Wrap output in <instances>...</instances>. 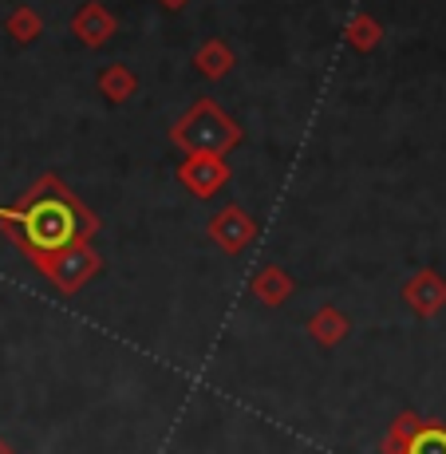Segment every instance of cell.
I'll use <instances>...</instances> for the list:
<instances>
[{
	"label": "cell",
	"mask_w": 446,
	"mask_h": 454,
	"mask_svg": "<svg viewBox=\"0 0 446 454\" xmlns=\"http://www.w3.org/2000/svg\"><path fill=\"white\" fill-rule=\"evenodd\" d=\"M0 230L16 241L32 257V265H43L56 253L83 246L99 222L87 214V206L59 178H40L36 186L24 194L20 206L0 209Z\"/></svg>",
	"instance_id": "1"
},
{
	"label": "cell",
	"mask_w": 446,
	"mask_h": 454,
	"mask_svg": "<svg viewBox=\"0 0 446 454\" xmlns=\"http://www.w3.org/2000/svg\"><path fill=\"white\" fill-rule=\"evenodd\" d=\"M174 143L190 154H225L241 143V127L217 107L214 99H198L186 115L174 123Z\"/></svg>",
	"instance_id": "2"
},
{
	"label": "cell",
	"mask_w": 446,
	"mask_h": 454,
	"mask_svg": "<svg viewBox=\"0 0 446 454\" xmlns=\"http://www.w3.org/2000/svg\"><path fill=\"white\" fill-rule=\"evenodd\" d=\"M99 265H103L99 253H91L87 246H72V249L56 253L51 261H43L40 269L51 277V285H56L59 293H75V289H80V285H83Z\"/></svg>",
	"instance_id": "3"
},
{
	"label": "cell",
	"mask_w": 446,
	"mask_h": 454,
	"mask_svg": "<svg viewBox=\"0 0 446 454\" xmlns=\"http://www.w3.org/2000/svg\"><path fill=\"white\" fill-rule=\"evenodd\" d=\"M178 182L186 190H194L198 198H209L230 182V166H225L222 154H190V159L178 166Z\"/></svg>",
	"instance_id": "4"
},
{
	"label": "cell",
	"mask_w": 446,
	"mask_h": 454,
	"mask_svg": "<svg viewBox=\"0 0 446 454\" xmlns=\"http://www.w3.org/2000/svg\"><path fill=\"white\" fill-rule=\"evenodd\" d=\"M253 233H257V225H253L238 206H225L222 214H214V222H209V238L225 253H241L253 241Z\"/></svg>",
	"instance_id": "5"
},
{
	"label": "cell",
	"mask_w": 446,
	"mask_h": 454,
	"mask_svg": "<svg viewBox=\"0 0 446 454\" xmlns=\"http://www.w3.org/2000/svg\"><path fill=\"white\" fill-rule=\"evenodd\" d=\"M403 454H446V427L403 415Z\"/></svg>",
	"instance_id": "6"
},
{
	"label": "cell",
	"mask_w": 446,
	"mask_h": 454,
	"mask_svg": "<svg viewBox=\"0 0 446 454\" xmlns=\"http://www.w3.org/2000/svg\"><path fill=\"white\" fill-rule=\"evenodd\" d=\"M75 36L83 43H91V48H99V43H107L115 36V16L99 4H83V12L75 16Z\"/></svg>",
	"instance_id": "7"
},
{
	"label": "cell",
	"mask_w": 446,
	"mask_h": 454,
	"mask_svg": "<svg viewBox=\"0 0 446 454\" xmlns=\"http://www.w3.org/2000/svg\"><path fill=\"white\" fill-rule=\"evenodd\" d=\"M442 301H446V285L434 273H419L415 281H407V304L415 312H423V317L439 309Z\"/></svg>",
	"instance_id": "8"
},
{
	"label": "cell",
	"mask_w": 446,
	"mask_h": 454,
	"mask_svg": "<svg viewBox=\"0 0 446 454\" xmlns=\"http://www.w3.org/2000/svg\"><path fill=\"white\" fill-rule=\"evenodd\" d=\"M253 293H257L265 304H281L285 296L293 293V277H288L285 269L269 265V269H261V273L253 277Z\"/></svg>",
	"instance_id": "9"
},
{
	"label": "cell",
	"mask_w": 446,
	"mask_h": 454,
	"mask_svg": "<svg viewBox=\"0 0 446 454\" xmlns=\"http://www.w3.org/2000/svg\"><path fill=\"white\" fill-rule=\"evenodd\" d=\"M309 332H312V336H317L325 348H332V344H340V340L348 336V320H344V312H336V309H320L317 317H312Z\"/></svg>",
	"instance_id": "10"
},
{
	"label": "cell",
	"mask_w": 446,
	"mask_h": 454,
	"mask_svg": "<svg viewBox=\"0 0 446 454\" xmlns=\"http://www.w3.org/2000/svg\"><path fill=\"white\" fill-rule=\"evenodd\" d=\"M194 59H198V67H202V75H206V80H217V75H225V72H230V67H233V51L225 48L222 40H209L206 48L194 56Z\"/></svg>",
	"instance_id": "11"
},
{
	"label": "cell",
	"mask_w": 446,
	"mask_h": 454,
	"mask_svg": "<svg viewBox=\"0 0 446 454\" xmlns=\"http://www.w3.org/2000/svg\"><path fill=\"white\" fill-rule=\"evenodd\" d=\"M135 87H138V83H135V75H130V72H127V67H122V64H111L107 72L99 75V91L107 95L111 103H122V99H130V95H135Z\"/></svg>",
	"instance_id": "12"
},
{
	"label": "cell",
	"mask_w": 446,
	"mask_h": 454,
	"mask_svg": "<svg viewBox=\"0 0 446 454\" xmlns=\"http://www.w3.org/2000/svg\"><path fill=\"white\" fill-rule=\"evenodd\" d=\"M40 28H43V24H40V16H32L28 8H20V12H16L12 20H8V32H12V36L20 40V43L36 40V36H40Z\"/></svg>",
	"instance_id": "13"
},
{
	"label": "cell",
	"mask_w": 446,
	"mask_h": 454,
	"mask_svg": "<svg viewBox=\"0 0 446 454\" xmlns=\"http://www.w3.org/2000/svg\"><path fill=\"white\" fill-rule=\"evenodd\" d=\"M375 40H379V28H375V24L367 20V16H360V20H356L352 28H348V43H352V48H360V51H367Z\"/></svg>",
	"instance_id": "14"
},
{
	"label": "cell",
	"mask_w": 446,
	"mask_h": 454,
	"mask_svg": "<svg viewBox=\"0 0 446 454\" xmlns=\"http://www.w3.org/2000/svg\"><path fill=\"white\" fill-rule=\"evenodd\" d=\"M0 454H12V450H8V447H4V442H0Z\"/></svg>",
	"instance_id": "15"
}]
</instances>
